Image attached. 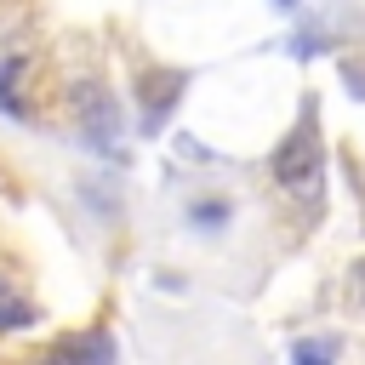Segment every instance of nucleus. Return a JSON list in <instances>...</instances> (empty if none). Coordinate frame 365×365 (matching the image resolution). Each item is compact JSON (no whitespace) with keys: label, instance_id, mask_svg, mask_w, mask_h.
<instances>
[{"label":"nucleus","instance_id":"nucleus-4","mask_svg":"<svg viewBox=\"0 0 365 365\" xmlns=\"http://www.w3.org/2000/svg\"><path fill=\"white\" fill-rule=\"evenodd\" d=\"M291 359H297V365H331V359H325L314 342H297V348H291Z\"/></svg>","mask_w":365,"mask_h":365},{"label":"nucleus","instance_id":"nucleus-5","mask_svg":"<svg viewBox=\"0 0 365 365\" xmlns=\"http://www.w3.org/2000/svg\"><path fill=\"white\" fill-rule=\"evenodd\" d=\"M354 291H359V302H365V262L354 268Z\"/></svg>","mask_w":365,"mask_h":365},{"label":"nucleus","instance_id":"nucleus-2","mask_svg":"<svg viewBox=\"0 0 365 365\" xmlns=\"http://www.w3.org/2000/svg\"><path fill=\"white\" fill-rule=\"evenodd\" d=\"M103 359H108V342L91 336V331H80V336H68V342L51 348V365H103Z\"/></svg>","mask_w":365,"mask_h":365},{"label":"nucleus","instance_id":"nucleus-1","mask_svg":"<svg viewBox=\"0 0 365 365\" xmlns=\"http://www.w3.org/2000/svg\"><path fill=\"white\" fill-rule=\"evenodd\" d=\"M274 177H279L291 194L314 188V182H319V143H314L308 131H291V137L274 148Z\"/></svg>","mask_w":365,"mask_h":365},{"label":"nucleus","instance_id":"nucleus-3","mask_svg":"<svg viewBox=\"0 0 365 365\" xmlns=\"http://www.w3.org/2000/svg\"><path fill=\"white\" fill-rule=\"evenodd\" d=\"M34 314H29V302H11V297H0V325L11 331V325H29Z\"/></svg>","mask_w":365,"mask_h":365}]
</instances>
